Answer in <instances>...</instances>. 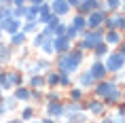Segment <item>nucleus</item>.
Here are the masks:
<instances>
[{
  "mask_svg": "<svg viewBox=\"0 0 125 123\" xmlns=\"http://www.w3.org/2000/svg\"><path fill=\"white\" fill-rule=\"evenodd\" d=\"M26 4H28V0H13V2H11V7H15V9L17 7H26Z\"/></svg>",
  "mask_w": 125,
  "mask_h": 123,
  "instance_id": "37998d69",
  "label": "nucleus"
},
{
  "mask_svg": "<svg viewBox=\"0 0 125 123\" xmlns=\"http://www.w3.org/2000/svg\"><path fill=\"white\" fill-rule=\"evenodd\" d=\"M102 102H104V106H106L108 110H112V108H115V106H117V104L121 102V85H119L117 89H112L110 93H108V96H106L104 100H102Z\"/></svg>",
  "mask_w": 125,
  "mask_h": 123,
  "instance_id": "dca6fc26",
  "label": "nucleus"
},
{
  "mask_svg": "<svg viewBox=\"0 0 125 123\" xmlns=\"http://www.w3.org/2000/svg\"><path fill=\"white\" fill-rule=\"evenodd\" d=\"M40 123H59V121H57V119H53V117H47L45 115L42 119H40Z\"/></svg>",
  "mask_w": 125,
  "mask_h": 123,
  "instance_id": "a18cd8bd",
  "label": "nucleus"
},
{
  "mask_svg": "<svg viewBox=\"0 0 125 123\" xmlns=\"http://www.w3.org/2000/svg\"><path fill=\"white\" fill-rule=\"evenodd\" d=\"M45 40H47V38H45V34H42V32L38 30L36 34H32V38H30V45H32L34 49H40V45H42Z\"/></svg>",
  "mask_w": 125,
  "mask_h": 123,
  "instance_id": "473e14b6",
  "label": "nucleus"
},
{
  "mask_svg": "<svg viewBox=\"0 0 125 123\" xmlns=\"http://www.w3.org/2000/svg\"><path fill=\"white\" fill-rule=\"evenodd\" d=\"M121 40H123V34L119 32V30H106L104 32V43L110 49H117L119 45H121Z\"/></svg>",
  "mask_w": 125,
  "mask_h": 123,
  "instance_id": "f8f14e48",
  "label": "nucleus"
},
{
  "mask_svg": "<svg viewBox=\"0 0 125 123\" xmlns=\"http://www.w3.org/2000/svg\"><path fill=\"white\" fill-rule=\"evenodd\" d=\"M66 2H68V7L72 9V11H76V9L81 7V0H66Z\"/></svg>",
  "mask_w": 125,
  "mask_h": 123,
  "instance_id": "79ce46f5",
  "label": "nucleus"
},
{
  "mask_svg": "<svg viewBox=\"0 0 125 123\" xmlns=\"http://www.w3.org/2000/svg\"><path fill=\"white\" fill-rule=\"evenodd\" d=\"M115 30H119V32H125V13H123V11L115 13Z\"/></svg>",
  "mask_w": 125,
  "mask_h": 123,
  "instance_id": "2f4dec72",
  "label": "nucleus"
},
{
  "mask_svg": "<svg viewBox=\"0 0 125 123\" xmlns=\"http://www.w3.org/2000/svg\"><path fill=\"white\" fill-rule=\"evenodd\" d=\"M7 123H23V121H21L19 117H15V119H9V121H7Z\"/></svg>",
  "mask_w": 125,
  "mask_h": 123,
  "instance_id": "8fccbe9b",
  "label": "nucleus"
},
{
  "mask_svg": "<svg viewBox=\"0 0 125 123\" xmlns=\"http://www.w3.org/2000/svg\"><path fill=\"white\" fill-rule=\"evenodd\" d=\"M121 34H123V40H125V32H121Z\"/></svg>",
  "mask_w": 125,
  "mask_h": 123,
  "instance_id": "4d7b16f0",
  "label": "nucleus"
},
{
  "mask_svg": "<svg viewBox=\"0 0 125 123\" xmlns=\"http://www.w3.org/2000/svg\"><path fill=\"white\" fill-rule=\"evenodd\" d=\"M68 23H70L72 28H76V30H79V34H83V32L87 30V19H85V15L74 13V15H72V19L68 21Z\"/></svg>",
  "mask_w": 125,
  "mask_h": 123,
  "instance_id": "5701e85b",
  "label": "nucleus"
},
{
  "mask_svg": "<svg viewBox=\"0 0 125 123\" xmlns=\"http://www.w3.org/2000/svg\"><path fill=\"white\" fill-rule=\"evenodd\" d=\"M117 87H119V83L115 81V77H112V74H108L104 81H98V83H93V87L89 89V96L98 98V100H104V98L108 96L112 89H117Z\"/></svg>",
  "mask_w": 125,
  "mask_h": 123,
  "instance_id": "f03ea898",
  "label": "nucleus"
},
{
  "mask_svg": "<svg viewBox=\"0 0 125 123\" xmlns=\"http://www.w3.org/2000/svg\"><path fill=\"white\" fill-rule=\"evenodd\" d=\"M2 70H4V66H2V64H0V72H2Z\"/></svg>",
  "mask_w": 125,
  "mask_h": 123,
  "instance_id": "6e6d98bb",
  "label": "nucleus"
},
{
  "mask_svg": "<svg viewBox=\"0 0 125 123\" xmlns=\"http://www.w3.org/2000/svg\"><path fill=\"white\" fill-rule=\"evenodd\" d=\"M42 108H45L47 117H53V119H57V121L64 119V102H45Z\"/></svg>",
  "mask_w": 125,
  "mask_h": 123,
  "instance_id": "6e6552de",
  "label": "nucleus"
},
{
  "mask_svg": "<svg viewBox=\"0 0 125 123\" xmlns=\"http://www.w3.org/2000/svg\"><path fill=\"white\" fill-rule=\"evenodd\" d=\"M36 112H38V108L36 106H32V104H26V106H21V112H19V119L23 123L32 121V119H36Z\"/></svg>",
  "mask_w": 125,
  "mask_h": 123,
  "instance_id": "aec40b11",
  "label": "nucleus"
},
{
  "mask_svg": "<svg viewBox=\"0 0 125 123\" xmlns=\"http://www.w3.org/2000/svg\"><path fill=\"white\" fill-rule=\"evenodd\" d=\"M100 2H104V0H100Z\"/></svg>",
  "mask_w": 125,
  "mask_h": 123,
  "instance_id": "e2e57ef3",
  "label": "nucleus"
},
{
  "mask_svg": "<svg viewBox=\"0 0 125 123\" xmlns=\"http://www.w3.org/2000/svg\"><path fill=\"white\" fill-rule=\"evenodd\" d=\"M0 91H4V93H11V91H13L9 70H2V72H0Z\"/></svg>",
  "mask_w": 125,
  "mask_h": 123,
  "instance_id": "a878e982",
  "label": "nucleus"
},
{
  "mask_svg": "<svg viewBox=\"0 0 125 123\" xmlns=\"http://www.w3.org/2000/svg\"><path fill=\"white\" fill-rule=\"evenodd\" d=\"M53 47H55V55H62L72 49V43L66 36H53Z\"/></svg>",
  "mask_w": 125,
  "mask_h": 123,
  "instance_id": "ddd939ff",
  "label": "nucleus"
},
{
  "mask_svg": "<svg viewBox=\"0 0 125 123\" xmlns=\"http://www.w3.org/2000/svg\"><path fill=\"white\" fill-rule=\"evenodd\" d=\"M9 77H11V85L15 87H19V85H26V74H23V70H17V68H13V70H9Z\"/></svg>",
  "mask_w": 125,
  "mask_h": 123,
  "instance_id": "4be33fe9",
  "label": "nucleus"
},
{
  "mask_svg": "<svg viewBox=\"0 0 125 123\" xmlns=\"http://www.w3.org/2000/svg\"><path fill=\"white\" fill-rule=\"evenodd\" d=\"M64 123H89V115L87 112H79V115L70 117V119H64Z\"/></svg>",
  "mask_w": 125,
  "mask_h": 123,
  "instance_id": "f704fd0d",
  "label": "nucleus"
},
{
  "mask_svg": "<svg viewBox=\"0 0 125 123\" xmlns=\"http://www.w3.org/2000/svg\"><path fill=\"white\" fill-rule=\"evenodd\" d=\"M28 104H32V106H36V108L42 106V104H45V91L42 89H32L30 91V102Z\"/></svg>",
  "mask_w": 125,
  "mask_h": 123,
  "instance_id": "b1692460",
  "label": "nucleus"
},
{
  "mask_svg": "<svg viewBox=\"0 0 125 123\" xmlns=\"http://www.w3.org/2000/svg\"><path fill=\"white\" fill-rule=\"evenodd\" d=\"M112 110H117V112H121V115H125V102H119V104H117V106H115Z\"/></svg>",
  "mask_w": 125,
  "mask_h": 123,
  "instance_id": "c03bdc74",
  "label": "nucleus"
},
{
  "mask_svg": "<svg viewBox=\"0 0 125 123\" xmlns=\"http://www.w3.org/2000/svg\"><path fill=\"white\" fill-rule=\"evenodd\" d=\"M123 72H125V66H123Z\"/></svg>",
  "mask_w": 125,
  "mask_h": 123,
  "instance_id": "680f3d73",
  "label": "nucleus"
},
{
  "mask_svg": "<svg viewBox=\"0 0 125 123\" xmlns=\"http://www.w3.org/2000/svg\"><path fill=\"white\" fill-rule=\"evenodd\" d=\"M38 30H40V26L36 23V21H23V23H21V32L26 34L28 38H30L32 34H36Z\"/></svg>",
  "mask_w": 125,
  "mask_h": 123,
  "instance_id": "cd10ccee",
  "label": "nucleus"
},
{
  "mask_svg": "<svg viewBox=\"0 0 125 123\" xmlns=\"http://www.w3.org/2000/svg\"><path fill=\"white\" fill-rule=\"evenodd\" d=\"M100 123H115L110 119V112H108V115H104V117H100Z\"/></svg>",
  "mask_w": 125,
  "mask_h": 123,
  "instance_id": "49530a36",
  "label": "nucleus"
},
{
  "mask_svg": "<svg viewBox=\"0 0 125 123\" xmlns=\"http://www.w3.org/2000/svg\"><path fill=\"white\" fill-rule=\"evenodd\" d=\"M45 83H47V89H57V85H59V72L55 70V68H51V70L45 72Z\"/></svg>",
  "mask_w": 125,
  "mask_h": 123,
  "instance_id": "6ab92c4d",
  "label": "nucleus"
},
{
  "mask_svg": "<svg viewBox=\"0 0 125 123\" xmlns=\"http://www.w3.org/2000/svg\"><path fill=\"white\" fill-rule=\"evenodd\" d=\"M110 51H112V49H110L108 45H106V43H100V45H95V47H93L91 55H93V59H104Z\"/></svg>",
  "mask_w": 125,
  "mask_h": 123,
  "instance_id": "393cba45",
  "label": "nucleus"
},
{
  "mask_svg": "<svg viewBox=\"0 0 125 123\" xmlns=\"http://www.w3.org/2000/svg\"><path fill=\"white\" fill-rule=\"evenodd\" d=\"M7 112H9V110H7V106H4V104L0 102V119H2V117L7 115Z\"/></svg>",
  "mask_w": 125,
  "mask_h": 123,
  "instance_id": "09e8293b",
  "label": "nucleus"
},
{
  "mask_svg": "<svg viewBox=\"0 0 125 123\" xmlns=\"http://www.w3.org/2000/svg\"><path fill=\"white\" fill-rule=\"evenodd\" d=\"M64 36H66V38L70 40V43H74V40H79V38H81L79 30H76V28H72L70 23H68V28H66V34H64Z\"/></svg>",
  "mask_w": 125,
  "mask_h": 123,
  "instance_id": "c9c22d12",
  "label": "nucleus"
},
{
  "mask_svg": "<svg viewBox=\"0 0 125 123\" xmlns=\"http://www.w3.org/2000/svg\"><path fill=\"white\" fill-rule=\"evenodd\" d=\"M66 28H68V21H59L57 26H55V30H53V32H55V36H64V34H66Z\"/></svg>",
  "mask_w": 125,
  "mask_h": 123,
  "instance_id": "e433bc0d",
  "label": "nucleus"
},
{
  "mask_svg": "<svg viewBox=\"0 0 125 123\" xmlns=\"http://www.w3.org/2000/svg\"><path fill=\"white\" fill-rule=\"evenodd\" d=\"M30 87H28V85H19V87H15L13 89V96L17 98V102L19 104H28L30 102Z\"/></svg>",
  "mask_w": 125,
  "mask_h": 123,
  "instance_id": "a211bd4d",
  "label": "nucleus"
},
{
  "mask_svg": "<svg viewBox=\"0 0 125 123\" xmlns=\"http://www.w3.org/2000/svg\"><path fill=\"white\" fill-rule=\"evenodd\" d=\"M83 64H85V53L81 49H74V47L68 53H62V55L53 57V68L62 74H70V77H74L83 68Z\"/></svg>",
  "mask_w": 125,
  "mask_h": 123,
  "instance_id": "f257e3e1",
  "label": "nucleus"
},
{
  "mask_svg": "<svg viewBox=\"0 0 125 123\" xmlns=\"http://www.w3.org/2000/svg\"><path fill=\"white\" fill-rule=\"evenodd\" d=\"M72 85H74V81H72V77H70V74H62V72H59V85H57V89H59V91L70 89Z\"/></svg>",
  "mask_w": 125,
  "mask_h": 123,
  "instance_id": "7c9ffc66",
  "label": "nucleus"
},
{
  "mask_svg": "<svg viewBox=\"0 0 125 123\" xmlns=\"http://www.w3.org/2000/svg\"><path fill=\"white\" fill-rule=\"evenodd\" d=\"M115 51H117V53H119V55H121V57H123V59H125V40H121V45H119V47H117V49H115Z\"/></svg>",
  "mask_w": 125,
  "mask_h": 123,
  "instance_id": "a19ab883",
  "label": "nucleus"
},
{
  "mask_svg": "<svg viewBox=\"0 0 125 123\" xmlns=\"http://www.w3.org/2000/svg\"><path fill=\"white\" fill-rule=\"evenodd\" d=\"M45 2H51V0H45Z\"/></svg>",
  "mask_w": 125,
  "mask_h": 123,
  "instance_id": "052dcab7",
  "label": "nucleus"
},
{
  "mask_svg": "<svg viewBox=\"0 0 125 123\" xmlns=\"http://www.w3.org/2000/svg\"><path fill=\"white\" fill-rule=\"evenodd\" d=\"M26 85L30 89H47V83H45V74H32V77H26Z\"/></svg>",
  "mask_w": 125,
  "mask_h": 123,
  "instance_id": "2eb2a0df",
  "label": "nucleus"
},
{
  "mask_svg": "<svg viewBox=\"0 0 125 123\" xmlns=\"http://www.w3.org/2000/svg\"><path fill=\"white\" fill-rule=\"evenodd\" d=\"M104 9L108 13H119L121 11V2L119 0H104Z\"/></svg>",
  "mask_w": 125,
  "mask_h": 123,
  "instance_id": "72a5a7b5",
  "label": "nucleus"
},
{
  "mask_svg": "<svg viewBox=\"0 0 125 123\" xmlns=\"http://www.w3.org/2000/svg\"><path fill=\"white\" fill-rule=\"evenodd\" d=\"M0 7H2V0H0Z\"/></svg>",
  "mask_w": 125,
  "mask_h": 123,
  "instance_id": "bf43d9fd",
  "label": "nucleus"
},
{
  "mask_svg": "<svg viewBox=\"0 0 125 123\" xmlns=\"http://www.w3.org/2000/svg\"><path fill=\"white\" fill-rule=\"evenodd\" d=\"M110 119L115 123H125V115H121V112H117V110H112V112H110Z\"/></svg>",
  "mask_w": 125,
  "mask_h": 123,
  "instance_id": "ea45409f",
  "label": "nucleus"
},
{
  "mask_svg": "<svg viewBox=\"0 0 125 123\" xmlns=\"http://www.w3.org/2000/svg\"><path fill=\"white\" fill-rule=\"evenodd\" d=\"M87 70H89V74L93 77V81H95V83H98V81H104V78L108 77V72H106V66H104V62H102V59H93L91 66H89Z\"/></svg>",
  "mask_w": 125,
  "mask_h": 123,
  "instance_id": "1a4fd4ad",
  "label": "nucleus"
},
{
  "mask_svg": "<svg viewBox=\"0 0 125 123\" xmlns=\"http://www.w3.org/2000/svg\"><path fill=\"white\" fill-rule=\"evenodd\" d=\"M28 123H40V119H32V121H28Z\"/></svg>",
  "mask_w": 125,
  "mask_h": 123,
  "instance_id": "603ef678",
  "label": "nucleus"
},
{
  "mask_svg": "<svg viewBox=\"0 0 125 123\" xmlns=\"http://www.w3.org/2000/svg\"><path fill=\"white\" fill-rule=\"evenodd\" d=\"M59 21H62V17H57V15L51 13L49 17H47V23H45V26H49V28H53V30H55V26H57Z\"/></svg>",
  "mask_w": 125,
  "mask_h": 123,
  "instance_id": "4c0bfd02",
  "label": "nucleus"
},
{
  "mask_svg": "<svg viewBox=\"0 0 125 123\" xmlns=\"http://www.w3.org/2000/svg\"><path fill=\"white\" fill-rule=\"evenodd\" d=\"M87 93L85 89H81V87H76V85H72L70 89H66V100H72V102H83V100H87Z\"/></svg>",
  "mask_w": 125,
  "mask_h": 123,
  "instance_id": "4468645a",
  "label": "nucleus"
},
{
  "mask_svg": "<svg viewBox=\"0 0 125 123\" xmlns=\"http://www.w3.org/2000/svg\"><path fill=\"white\" fill-rule=\"evenodd\" d=\"M45 0H28V4H32V7H40Z\"/></svg>",
  "mask_w": 125,
  "mask_h": 123,
  "instance_id": "de8ad7c7",
  "label": "nucleus"
},
{
  "mask_svg": "<svg viewBox=\"0 0 125 123\" xmlns=\"http://www.w3.org/2000/svg\"><path fill=\"white\" fill-rule=\"evenodd\" d=\"M45 102H64V91H59V89H45Z\"/></svg>",
  "mask_w": 125,
  "mask_h": 123,
  "instance_id": "bb28decb",
  "label": "nucleus"
},
{
  "mask_svg": "<svg viewBox=\"0 0 125 123\" xmlns=\"http://www.w3.org/2000/svg\"><path fill=\"white\" fill-rule=\"evenodd\" d=\"M106 15H108V11H91L85 17L87 19V30H98V28H102Z\"/></svg>",
  "mask_w": 125,
  "mask_h": 123,
  "instance_id": "0eeeda50",
  "label": "nucleus"
},
{
  "mask_svg": "<svg viewBox=\"0 0 125 123\" xmlns=\"http://www.w3.org/2000/svg\"><path fill=\"white\" fill-rule=\"evenodd\" d=\"M2 104L7 106V110H15V108H19V102H17V98L13 96V91H11V93H4V98H2Z\"/></svg>",
  "mask_w": 125,
  "mask_h": 123,
  "instance_id": "c756f323",
  "label": "nucleus"
},
{
  "mask_svg": "<svg viewBox=\"0 0 125 123\" xmlns=\"http://www.w3.org/2000/svg\"><path fill=\"white\" fill-rule=\"evenodd\" d=\"M102 62H104V66H106V72H108V74H117V72H123L125 59L121 57V55H119V53L115 51V49H112V51L108 53V55H106L104 59H102Z\"/></svg>",
  "mask_w": 125,
  "mask_h": 123,
  "instance_id": "7ed1b4c3",
  "label": "nucleus"
},
{
  "mask_svg": "<svg viewBox=\"0 0 125 123\" xmlns=\"http://www.w3.org/2000/svg\"><path fill=\"white\" fill-rule=\"evenodd\" d=\"M21 23H23V21L17 19V17H7V19L0 23V28H2V32H4V34L11 36V34H15V32H19V30H21Z\"/></svg>",
  "mask_w": 125,
  "mask_h": 123,
  "instance_id": "9b49d317",
  "label": "nucleus"
},
{
  "mask_svg": "<svg viewBox=\"0 0 125 123\" xmlns=\"http://www.w3.org/2000/svg\"><path fill=\"white\" fill-rule=\"evenodd\" d=\"M123 87H125V78H123Z\"/></svg>",
  "mask_w": 125,
  "mask_h": 123,
  "instance_id": "13d9d810",
  "label": "nucleus"
},
{
  "mask_svg": "<svg viewBox=\"0 0 125 123\" xmlns=\"http://www.w3.org/2000/svg\"><path fill=\"white\" fill-rule=\"evenodd\" d=\"M45 57H49V59H53L55 57V47H53V40H45L42 45H40V49H38Z\"/></svg>",
  "mask_w": 125,
  "mask_h": 123,
  "instance_id": "c85d7f7f",
  "label": "nucleus"
},
{
  "mask_svg": "<svg viewBox=\"0 0 125 123\" xmlns=\"http://www.w3.org/2000/svg\"><path fill=\"white\" fill-rule=\"evenodd\" d=\"M85 106H87V115H89V117L100 119V117L108 115V108L104 106V102H102V100H98V98H93V96H87Z\"/></svg>",
  "mask_w": 125,
  "mask_h": 123,
  "instance_id": "20e7f679",
  "label": "nucleus"
},
{
  "mask_svg": "<svg viewBox=\"0 0 125 123\" xmlns=\"http://www.w3.org/2000/svg\"><path fill=\"white\" fill-rule=\"evenodd\" d=\"M49 4H51V13L57 15V17H62V19H64V17H68V15H70V11H72V9L68 7L66 0H51Z\"/></svg>",
  "mask_w": 125,
  "mask_h": 123,
  "instance_id": "9d476101",
  "label": "nucleus"
},
{
  "mask_svg": "<svg viewBox=\"0 0 125 123\" xmlns=\"http://www.w3.org/2000/svg\"><path fill=\"white\" fill-rule=\"evenodd\" d=\"M2 36H4V32H2V28H0V40H2Z\"/></svg>",
  "mask_w": 125,
  "mask_h": 123,
  "instance_id": "5fc2aeb1",
  "label": "nucleus"
},
{
  "mask_svg": "<svg viewBox=\"0 0 125 123\" xmlns=\"http://www.w3.org/2000/svg\"><path fill=\"white\" fill-rule=\"evenodd\" d=\"M79 112H87L85 100H83V102H72V100H64V119H70V117L79 115Z\"/></svg>",
  "mask_w": 125,
  "mask_h": 123,
  "instance_id": "39448f33",
  "label": "nucleus"
},
{
  "mask_svg": "<svg viewBox=\"0 0 125 123\" xmlns=\"http://www.w3.org/2000/svg\"><path fill=\"white\" fill-rule=\"evenodd\" d=\"M2 98H4V91H0V102H2Z\"/></svg>",
  "mask_w": 125,
  "mask_h": 123,
  "instance_id": "864d4df0",
  "label": "nucleus"
},
{
  "mask_svg": "<svg viewBox=\"0 0 125 123\" xmlns=\"http://www.w3.org/2000/svg\"><path fill=\"white\" fill-rule=\"evenodd\" d=\"M72 81H74L76 87H81V89H85V91H89V89L93 87V83H95L93 77L89 74V70H79V72L72 77Z\"/></svg>",
  "mask_w": 125,
  "mask_h": 123,
  "instance_id": "423d86ee",
  "label": "nucleus"
},
{
  "mask_svg": "<svg viewBox=\"0 0 125 123\" xmlns=\"http://www.w3.org/2000/svg\"><path fill=\"white\" fill-rule=\"evenodd\" d=\"M9 45L13 47V49H19V47L28 45V36L19 30V32H15V34H11V36H9Z\"/></svg>",
  "mask_w": 125,
  "mask_h": 123,
  "instance_id": "412c9836",
  "label": "nucleus"
},
{
  "mask_svg": "<svg viewBox=\"0 0 125 123\" xmlns=\"http://www.w3.org/2000/svg\"><path fill=\"white\" fill-rule=\"evenodd\" d=\"M15 53V49L11 45H9V43H2V40H0V64L4 66V64H9V62H13V55Z\"/></svg>",
  "mask_w": 125,
  "mask_h": 123,
  "instance_id": "f3484780",
  "label": "nucleus"
},
{
  "mask_svg": "<svg viewBox=\"0 0 125 123\" xmlns=\"http://www.w3.org/2000/svg\"><path fill=\"white\" fill-rule=\"evenodd\" d=\"M40 32L45 34V38H47V40H53V36H55L53 28H49V26H42V28H40Z\"/></svg>",
  "mask_w": 125,
  "mask_h": 123,
  "instance_id": "58836bf2",
  "label": "nucleus"
},
{
  "mask_svg": "<svg viewBox=\"0 0 125 123\" xmlns=\"http://www.w3.org/2000/svg\"><path fill=\"white\" fill-rule=\"evenodd\" d=\"M121 102H125V87H121Z\"/></svg>",
  "mask_w": 125,
  "mask_h": 123,
  "instance_id": "3c124183",
  "label": "nucleus"
}]
</instances>
